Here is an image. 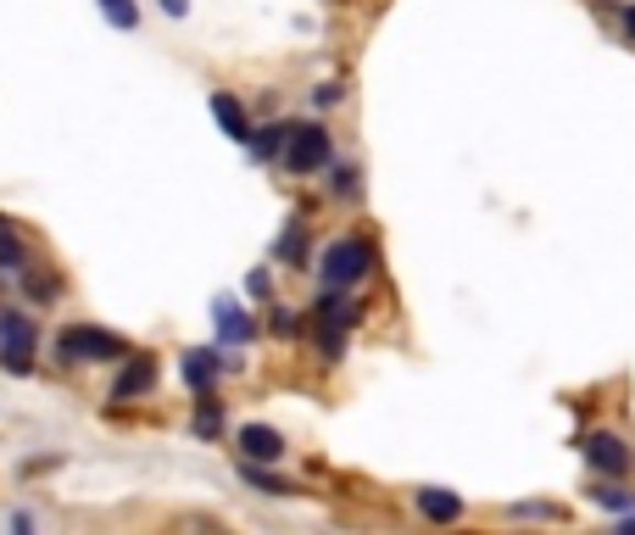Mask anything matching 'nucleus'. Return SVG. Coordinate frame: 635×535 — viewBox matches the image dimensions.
<instances>
[{"label":"nucleus","mask_w":635,"mask_h":535,"mask_svg":"<svg viewBox=\"0 0 635 535\" xmlns=\"http://www.w3.org/2000/svg\"><path fill=\"white\" fill-rule=\"evenodd\" d=\"M513 518H558V507L552 502H524V507H513Z\"/></svg>","instance_id":"4be33fe9"},{"label":"nucleus","mask_w":635,"mask_h":535,"mask_svg":"<svg viewBox=\"0 0 635 535\" xmlns=\"http://www.w3.org/2000/svg\"><path fill=\"white\" fill-rule=\"evenodd\" d=\"M190 429H196V435H218V429H223V407H218V402H212L207 391H201V407H196Z\"/></svg>","instance_id":"dca6fc26"},{"label":"nucleus","mask_w":635,"mask_h":535,"mask_svg":"<svg viewBox=\"0 0 635 535\" xmlns=\"http://www.w3.org/2000/svg\"><path fill=\"white\" fill-rule=\"evenodd\" d=\"M162 12H167V18H185V12H190V0H162Z\"/></svg>","instance_id":"5701e85b"},{"label":"nucleus","mask_w":635,"mask_h":535,"mask_svg":"<svg viewBox=\"0 0 635 535\" xmlns=\"http://www.w3.org/2000/svg\"><path fill=\"white\" fill-rule=\"evenodd\" d=\"M357 313H362V307H357L346 291H324V296H318L313 318H318V351L329 357V363L346 351V329L357 324Z\"/></svg>","instance_id":"7ed1b4c3"},{"label":"nucleus","mask_w":635,"mask_h":535,"mask_svg":"<svg viewBox=\"0 0 635 535\" xmlns=\"http://www.w3.org/2000/svg\"><path fill=\"white\" fill-rule=\"evenodd\" d=\"M218 351H185V363H178V374H185L190 391H212L218 385Z\"/></svg>","instance_id":"9b49d317"},{"label":"nucleus","mask_w":635,"mask_h":535,"mask_svg":"<svg viewBox=\"0 0 635 535\" xmlns=\"http://www.w3.org/2000/svg\"><path fill=\"white\" fill-rule=\"evenodd\" d=\"M369 268H374V245L362 234H340L318 256V280H324V291H351L369 280Z\"/></svg>","instance_id":"f257e3e1"},{"label":"nucleus","mask_w":635,"mask_h":535,"mask_svg":"<svg viewBox=\"0 0 635 535\" xmlns=\"http://www.w3.org/2000/svg\"><path fill=\"white\" fill-rule=\"evenodd\" d=\"M56 357L62 363H123L129 340L112 335V329H96V324H73V329L56 335Z\"/></svg>","instance_id":"f03ea898"},{"label":"nucleus","mask_w":635,"mask_h":535,"mask_svg":"<svg viewBox=\"0 0 635 535\" xmlns=\"http://www.w3.org/2000/svg\"><path fill=\"white\" fill-rule=\"evenodd\" d=\"M285 129H291V123H274V129H251V140H245V145H251V156H262V162H267V156H280V145H285Z\"/></svg>","instance_id":"4468645a"},{"label":"nucleus","mask_w":635,"mask_h":535,"mask_svg":"<svg viewBox=\"0 0 635 535\" xmlns=\"http://www.w3.org/2000/svg\"><path fill=\"white\" fill-rule=\"evenodd\" d=\"M212 324H218V340H223V346H245V340H251V318L240 313L234 296H218V302H212Z\"/></svg>","instance_id":"1a4fd4ad"},{"label":"nucleus","mask_w":635,"mask_h":535,"mask_svg":"<svg viewBox=\"0 0 635 535\" xmlns=\"http://www.w3.org/2000/svg\"><path fill=\"white\" fill-rule=\"evenodd\" d=\"M101 12L112 29H140V12H134V0H101Z\"/></svg>","instance_id":"a211bd4d"},{"label":"nucleus","mask_w":635,"mask_h":535,"mask_svg":"<svg viewBox=\"0 0 635 535\" xmlns=\"http://www.w3.org/2000/svg\"><path fill=\"white\" fill-rule=\"evenodd\" d=\"M0 268H7V274H18V268H23V240H18L12 218H0Z\"/></svg>","instance_id":"ddd939ff"},{"label":"nucleus","mask_w":635,"mask_h":535,"mask_svg":"<svg viewBox=\"0 0 635 535\" xmlns=\"http://www.w3.org/2000/svg\"><path fill=\"white\" fill-rule=\"evenodd\" d=\"M274 256H280V262H302V256H307V229H302V218L274 240Z\"/></svg>","instance_id":"2eb2a0df"},{"label":"nucleus","mask_w":635,"mask_h":535,"mask_svg":"<svg viewBox=\"0 0 635 535\" xmlns=\"http://www.w3.org/2000/svg\"><path fill=\"white\" fill-rule=\"evenodd\" d=\"M0 363H7V374H29L34 369V324L23 313L0 318Z\"/></svg>","instance_id":"39448f33"},{"label":"nucleus","mask_w":635,"mask_h":535,"mask_svg":"<svg viewBox=\"0 0 635 535\" xmlns=\"http://www.w3.org/2000/svg\"><path fill=\"white\" fill-rule=\"evenodd\" d=\"M418 513L429 518V524H451V518H463V496L458 491H440V485H424L418 496Z\"/></svg>","instance_id":"9d476101"},{"label":"nucleus","mask_w":635,"mask_h":535,"mask_svg":"<svg viewBox=\"0 0 635 535\" xmlns=\"http://www.w3.org/2000/svg\"><path fill=\"white\" fill-rule=\"evenodd\" d=\"M280 162H285L291 173H318V167H329V134H324L318 123H291V129H285V145H280Z\"/></svg>","instance_id":"20e7f679"},{"label":"nucleus","mask_w":635,"mask_h":535,"mask_svg":"<svg viewBox=\"0 0 635 535\" xmlns=\"http://www.w3.org/2000/svg\"><path fill=\"white\" fill-rule=\"evenodd\" d=\"M212 118L223 123V134H229V140H240V145L251 140V118H245V107L229 96V89H218V96H212Z\"/></svg>","instance_id":"f8f14e48"},{"label":"nucleus","mask_w":635,"mask_h":535,"mask_svg":"<svg viewBox=\"0 0 635 535\" xmlns=\"http://www.w3.org/2000/svg\"><path fill=\"white\" fill-rule=\"evenodd\" d=\"M156 385V363H151V357H123V374L112 380V402H134V396H145Z\"/></svg>","instance_id":"6e6552de"},{"label":"nucleus","mask_w":635,"mask_h":535,"mask_svg":"<svg viewBox=\"0 0 635 535\" xmlns=\"http://www.w3.org/2000/svg\"><path fill=\"white\" fill-rule=\"evenodd\" d=\"M240 458L245 463H280L285 458V435L274 424H245L240 429Z\"/></svg>","instance_id":"0eeeda50"},{"label":"nucleus","mask_w":635,"mask_h":535,"mask_svg":"<svg viewBox=\"0 0 635 535\" xmlns=\"http://www.w3.org/2000/svg\"><path fill=\"white\" fill-rule=\"evenodd\" d=\"M267 329H274L280 340H291V335H302V318L296 313H274V324H267Z\"/></svg>","instance_id":"412c9836"},{"label":"nucleus","mask_w":635,"mask_h":535,"mask_svg":"<svg viewBox=\"0 0 635 535\" xmlns=\"http://www.w3.org/2000/svg\"><path fill=\"white\" fill-rule=\"evenodd\" d=\"M340 101H346L340 84H318V89H313V107H340Z\"/></svg>","instance_id":"aec40b11"},{"label":"nucleus","mask_w":635,"mask_h":535,"mask_svg":"<svg viewBox=\"0 0 635 535\" xmlns=\"http://www.w3.org/2000/svg\"><path fill=\"white\" fill-rule=\"evenodd\" d=\"M591 502H596V507H607V513H635V491H613V485H596V491H591Z\"/></svg>","instance_id":"f3484780"},{"label":"nucleus","mask_w":635,"mask_h":535,"mask_svg":"<svg viewBox=\"0 0 635 535\" xmlns=\"http://www.w3.org/2000/svg\"><path fill=\"white\" fill-rule=\"evenodd\" d=\"M624 34L635 40V7H624Z\"/></svg>","instance_id":"b1692460"},{"label":"nucleus","mask_w":635,"mask_h":535,"mask_svg":"<svg viewBox=\"0 0 635 535\" xmlns=\"http://www.w3.org/2000/svg\"><path fill=\"white\" fill-rule=\"evenodd\" d=\"M580 452H585V463H591L596 474H607V480H624V474L635 469V452H629L618 435H607V429L585 435V440H580Z\"/></svg>","instance_id":"423d86ee"},{"label":"nucleus","mask_w":635,"mask_h":535,"mask_svg":"<svg viewBox=\"0 0 635 535\" xmlns=\"http://www.w3.org/2000/svg\"><path fill=\"white\" fill-rule=\"evenodd\" d=\"M329 196H357V167H329Z\"/></svg>","instance_id":"6ab92c4d"}]
</instances>
